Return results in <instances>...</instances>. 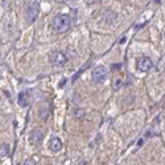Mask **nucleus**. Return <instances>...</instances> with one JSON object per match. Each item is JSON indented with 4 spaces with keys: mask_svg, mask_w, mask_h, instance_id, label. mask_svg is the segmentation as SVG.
Returning a JSON list of instances; mask_svg holds the SVG:
<instances>
[{
    "mask_svg": "<svg viewBox=\"0 0 165 165\" xmlns=\"http://www.w3.org/2000/svg\"><path fill=\"white\" fill-rule=\"evenodd\" d=\"M53 25H54V28L58 33H65V32H67L69 28H70L72 19L69 15H58V16L54 17Z\"/></svg>",
    "mask_w": 165,
    "mask_h": 165,
    "instance_id": "nucleus-1",
    "label": "nucleus"
},
{
    "mask_svg": "<svg viewBox=\"0 0 165 165\" xmlns=\"http://www.w3.org/2000/svg\"><path fill=\"white\" fill-rule=\"evenodd\" d=\"M39 11H40V3L39 2H33L29 7H28V15H27V19H28V23L32 24L37 20L39 17Z\"/></svg>",
    "mask_w": 165,
    "mask_h": 165,
    "instance_id": "nucleus-2",
    "label": "nucleus"
},
{
    "mask_svg": "<svg viewBox=\"0 0 165 165\" xmlns=\"http://www.w3.org/2000/svg\"><path fill=\"white\" fill-rule=\"evenodd\" d=\"M106 77H107V69L104 66H98L93 70V81L97 82V83L103 82Z\"/></svg>",
    "mask_w": 165,
    "mask_h": 165,
    "instance_id": "nucleus-3",
    "label": "nucleus"
},
{
    "mask_svg": "<svg viewBox=\"0 0 165 165\" xmlns=\"http://www.w3.org/2000/svg\"><path fill=\"white\" fill-rule=\"evenodd\" d=\"M67 58L65 57V54L61 52H53L52 56H50V62L53 63L54 66H63L66 63Z\"/></svg>",
    "mask_w": 165,
    "mask_h": 165,
    "instance_id": "nucleus-4",
    "label": "nucleus"
},
{
    "mask_svg": "<svg viewBox=\"0 0 165 165\" xmlns=\"http://www.w3.org/2000/svg\"><path fill=\"white\" fill-rule=\"evenodd\" d=\"M137 67H139V70H141V72H148L153 67V63H152V61L148 57H143V58L137 61Z\"/></svg>",
    "mask_w": 165,
    "mask_h": 165,
    "instance_id": "nucleus-5",
    "label": "nucleus"
},
{
    "mask_svg": "<svg viewBox=\"0 0 165 165\" xmlns=\"http://www.w3.org/2000/svg\"><path fill=\"white\" fill-rule=\"evenodd\" d=\"M42 139H44V134L40 130H33L29 134V140L33 144H40L42 141Z\"/></svg>",
    "mask_w": 165,
    "mask_h": 165,
    "instance_id": "nucleus-6",
    "label": "nucleus"
},
{
    "mask_svg": "<svg viewBox=\"0 0 165 165\" xmlns=\"http://www.w3.org/2000/svg\"><path fill=\"white\" fill-rule=\"evenodd\" d=\"M61 148H62V141H61V139L53 137L52 140L49 141V149L52 151V152H58Z\"/></svg>",
    "mask_w": 165,
    "mask_h": 165,
    "instance_id": "nucleus-7",
    "label": "nucleus"
},
{
    "mask_svg": "<svg viewBox=\"0 0 165 165\" xmlns=\"http://www.w3.org/2000/svg\"><path fill=\"white\" fill-rule=\"evenodd\" d=\"M17 102H19V104H20L21 107H27V106H28V103H29V99H28L27 93H24V91H23V93L19 94Z\"/></svg>",
    "mask_w": 165,
    "mask_h": 165,
    "instance_id": "nucleus-8",
    "label": "nucleus"
},
{
    "mask_svg": "<svg viewBox=\"0 0 165 165\" xmlns=\"http://www.w3.org/2000/svg\"><path fill=\"white\" fill-rule=\"evenodd\" d=\"M9 155V145L8 144H2L0 145V157L4 158Z\"/></svg>",
    "mask_w": 165,
    "mask_h": 165,
    "instance_id": "nucleus-9",
    "label": "nucleus"
},
{
    "mask_svg": "<svg viewBox=\"0 0 165 165\" xmlns=\"http://www.w3.org/2000/svg\"><path fill=\"white\" fill-rule=\"evenodd\" d=\"M74 116H75V118H83V116H85L83 110H79V109L74 110Z\"/></svg>",
    "mask_w": 165,
    "mask_h": 165,
    "instance_id": "nucleus-10",
    "label": "nucleus"
},
{
    "mask_svg": "<svg viewBox=\"0 0 165 165\" xmlns=\"http://www.w3.org/2000/svg\"><path fill=\"white\" fill-rule=\"evenodd\" d=\"M23 164H25V165H35L36 162H35V160H32V158H29V160H27V161H25V162H23Z\"/></svg>",
    "mask_w": 165,
    "mask_h": 165,
    "instance_id": "nucleus-11",
    "label": "nucleus"
},
{
    "mask_svg": "<svg viewBox=\"0 0 165 165\" xmlns=\"http://www.w3.org/2000/svg\"><path fill=\"white\" fill-rule=\"evenodd\" d=\"M120 85H122V79H118V81L115 82V88H119Z\"/></svg>",
    "mask_w": 165,
    "mask_h": 165,
    "instance_id": "nucleus-12",
    "label": "nucleus"
}]
</instances>
